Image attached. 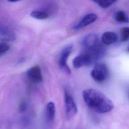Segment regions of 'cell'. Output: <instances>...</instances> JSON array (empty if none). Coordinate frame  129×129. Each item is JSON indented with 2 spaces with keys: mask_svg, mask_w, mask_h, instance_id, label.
Wrapping results in <instances>:
<instances>
[{
  "mask_svg": "<svg viewBox=\"0 0 129 129\" xmlns=\"http://www.w3.org/2000/svg\"><path fill=\"white\" fill-rule=\"evenodd\" d=\"M83 97L88 107L97 113H107L113 108L111 100L97 90L86 89L83 92Z\"/></svg>",
  "mask_w": 129,
  "mask_h": 129,
  "instance_id": "6da1fadb",
  "label": "cell"
},
{
  "mask_svg": "<svg viewBox=\"0 0 129 129\" xmlns=\"http://www.w3.org/2000/svg\"><path fill=\"white\" fill-rule=\"evenodd\" d=\"M91 75L96 82L98 83L104 82L108 78L109 76L108 67L104 63L97 62L92 70Z\"/></svg>",
  "mask_w": 129,
  "mask_h": 129,
  "instance_id": "7a4b0ae2",
  "label": "cell"
},
{
  "mask_svg": "<svg viewBox=\"0 0 129 129\" xmlns=\"http://www.w3.org/2000/svg\"><path fill=\"white\" fill-rule=\"evenodd\" d=\"M65 115L67 119L73 118L78 112V107L75 101L69 91L66 90L64 92Z\"/></svg>",
  "mask_w": 129,
  "mask_h": 129,
  "instance_id": "3957f363",
  "label": "cell"
},
{
  "mask_svg": "<svg viewBox=\"0 0 129 129\" xmlns=\"http://www.w3.org/2000/svg\"><path fill=\"white\" fill-rule=\"evenodd\" d=\"M73 49V45L69 44L68 45H66L62 49L58 60V65L60 68L63 71L68 74H70L71 71L67 64V60L69 55L71 53Z\"/></svg>",
  "mask_w": 129,
  "mask_h": 129,
  "instance_id": "277c9868",
  "label": "cell"
},
{
  "mask_svg": "<svg viewBox=\"0 0 129 129\" xmlns=\"http://www.w3.org/2000/svg\"><path fill=\"white\" fill-rule=\"evenodd\" d=\"M94 63L91 57L87 53L83 52L76 56L73 61V64L75 68L79 69L84 66H89Z\"/></svg>",
  "mask_w": 129,
  "mask_h": 129,
  "instance_id": "5b68a950",
  "label": "cell"
},
{
  "mask_svg": "<svg viewBox=\"0 0 129 129\" xmlns=\"http://www.w3.org/2000/svg\"><path fill=\"white\" fill-rule=\"evenodd\" d=\"M26 75L29 80L33 83L38 84L43 81L41 71L38 65L30 68L27 71Z\"/></svg>",
  "mask_w": 129,
  "mask_h": 129,
  "instance_id": "8992f818",
  "label": "cell"
},
{
  "mask_svg": "<svg viewBox=\"0 0 129 129\" xmlns=\"http://www.w3.org/2000/svg\"><path fill=\"white\" fill-rule=\"evenodd\" d=\"M100 43L98 36L93 33L85 36L82 41V45L84 50L94 47Z\"/></svg>",
  "mask_w": 129,
  "mask_h": 129,
  "instance_id": "52a82bcc",
  "label": "cell"
},
{
  "mask_svg": "<svg viewBox=\"0 0 129 129\" xmlns=\"http://www.w3.org/2000/svg\"><path fill=\"white\" fill-rule=\"evenodd\" d=\"M56 109L53 102H49L47 103L44 110V119L46 123L51 124L54 120Z\"/></svg>",
  "mask_w": 129,
  "mask_h": 129,
  "instance_id": "ba28073f",
  "label": "cell"
},
{
  "mask_svg": "<svg viewBox=\"0 0 129 129\" xmlns=\"http://www.w3.org/2000/svg\"><path fill=\"white\" fill-rule=\"evenodd\" d=\"M97 18V16L95 14L90 13L87 14L80 20L79 23L74 27L73 29L76 30L82 29L94 22Z\"/></svg>",
  "mask_w": 129,
  "mask_h": 129,
  "instance_id": "9c48e42d",
  "label": "cell"
},
{
  "mask_svg": "<svg viewBox=\"0 0 129 129\" xmlns=\"http://www.w3.org/2000/svg\"><path fill=\"white\" fill-rule=\"evenodd\" d=\"M118 39L117 35L112 31H107L104 32L101 36V42L105 45L113 44Z\"/></svg>",
  "mask_w": 129,
  "mask_h": 129,
  "instance_id": "30bf717a",
  "label": "cell"
},
{
  "mask_svg": "<svg viewBox=\"0 0 129 129\" xmlns=\"http://www.w3.org/2000/svg\"><path fill=\"white\" fill-rule=\"evenodd\" d=\"M15 34L10 29L0 26V40L12 41L15 39Z\"/></svg>",
  "mask_w": 129,
  "mask_h": 129,
  "instance_id": "8fae6325",
  "label": "cell"
},
{
  "mask_svg": "<svg viewBox=\"0 0 129 129\" xmlns=\"http://www.w3.org/2000/svg\"><path fill=\"white\" fill-rule=\"evenodd\" d=\"M31 17L37 20H44L49 17L48 13L45 11L41 10H35L30 13Z\"/></svg>",
  "mask_w": 129,
  "mask_h": 129,
  "instance_id": "7c38bea8",
  "label": "cell"
},
{
  "mask_svg": "<svg viewBox=\"0 0 129 129\" xmlns=\"http://www.w3.org/2000/svg\"><path fill=\"white\" fill-rule=\"evenodd\" d=\"M114 19L118 22L127 23H129V17L123 11H118L115 13L114 15Z\"/></svg>",
  "mask_w": 129,
  "mask_h": 129,
  "instance_id": "4fadbf2b",
  "label": "cell"
},
{
  "mask_svg": "<svg viewBox=\"0 0 129 129\" xmlns=\"http://www.w3.org/2000/svg\"><path fill=\"white\" fill-rule=\"evenodd\" d=\"M99 6L102 8H107L109 7L110 6L112 5L114 3L116 2V1L114 0H99V1H94Z\"/></svg>",
  "mask_w": 129,
  "mask_h": 129,
  "instance_id": "5bb4252c",
  "label": "cell"
},
{
  "mask_svg": "<svg viewBox=\"0 0 129 129\" xmlns=\"http://www.w3.org/2000/svg\"><path fill=\"white\" fill-rule=\"evenodd\" d=\"M120 40L125 42L129 40V27L123 28L120 31Z\"/></svg>",
  "mask_w": 129,
  "mask_h": 129,
  "instance_id": "9a60e30c",
  "label": "cell"
},
{
  "mask_svg": "<svg viewBox=\"0 0 129 129\" xmlns=\"http://www.w3.org/2000/svg\"><path fill=\"white\" fill-rule=\"evenodd\" d=\"M10 49V46L5 42L0 43V56L7 52Z\"/></svg>",
  "mask_w": 129,
  "mask_h": 129,
  "instance_id": "2e32d148",
  "label": "cell"
},
{
  "mask_svg": "<svg viewBox=\"0 0 129 129\" xmlns=\"http://www.w3.org/2000/svg\"><path fill=\"white\" fill-rule=\"evenodd\" d=\"M128 98H129V91L128 92Z\"/></svg>",
  "mask_w": 129,
  "mask_h": 129,
  "instance_id": "e0dca14e",
  "label": "cell"
},
{
  "mask_svg": "<svg viewBox=\"0 0 129 129\" xmlns=\"http://www.w3.org/2000/svg\"><path fill=\"white\" fill-rule=\"evenodd\" d=\"M128 51H129V47H128Z\"/></svg>",
  "mask_w": 129,
  "mask_h": 129,
  "instance_id": "ac0fdd59",
  "label": "cell"
}]
</instances>
